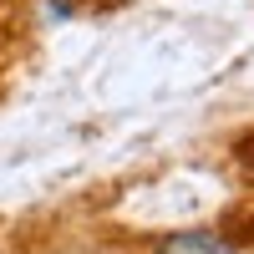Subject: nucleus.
<instances>
[{
    "instance_id": "obj_1",
    "label": "nucleus",
    "mask_w": 254,
    "mask_h": 254,
    "mask_svg": "<svg viewBox=\"0 0 254 254\" xmlns=\"http://www.w3.org/2000/svg\"><path fill=\"white\" fill-rule=\"evenodd\" d=\"M249 229L234 219H208V224H183V229H158L142 234L137 254H249Z\"/></svg>"
},
{
    "instance_id": "obj_2",
    "label": "nucleus",
    "mask_w": 254,
    "mask_h": 254,
    "mask_svg": "<svg viewBox=\"0 0 254 254\" xmlns=\"http://www.w3.org/2000/svg\"><path fill=\"white\" fill-rule=\"evenodd\" d=\"M26 254H137V239L127 244L122 234H107V229H76V234L36 239V249H26Z\"/></svg>"
},
{
    "instance_id": "obj_3",
    "label": "nucleus",
    "mask_w": 254,
    "mask_h": 254,
    "mask_svg": "<svg viewBox=\"0 0 254 254\" xmlns=\"http://www.w3.org/2000/svg\"><path fill=\"white\" fill-rule=\"evenodd\" d=\"M229 153H234V168H239V178L254 188V132H239Z\"/></svg>"
},
{
    "instance_id": "obj_4",
    "label": "nucleus",
    "mask_w": 254,
    "mask_h": 254,
    "mask_svg": "<svg viewBox=\"0 0 254 254\" xmlns=\"http://www.w3.org/2000/svg\"><path fill=\"white\" fill-rule=\"evenodd\" d=\"M76 5H81V10H97V15H102V10H122V5H132V0H76Z\"/></svg>"
}]
</instances>
